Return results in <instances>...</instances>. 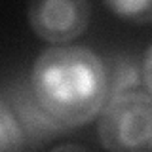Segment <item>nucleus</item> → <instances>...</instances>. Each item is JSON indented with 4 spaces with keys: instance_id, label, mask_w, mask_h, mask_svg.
Masks as SVG:
<instances>
[{
    "instance_id": "1",
    "label": "nucleus",
    "mask_w": 152,
    "mask_h": 152,
    "mask_svg": "<svg viewBox=\"0 0 152 152\" xmlns=\"http://www.w3.org/2000/svg\"><path fill=\"white\" fill-rule=\"evenodd\" d=\"M31 88L38 104L65 131L99 116L107 101L104 61L84 46H51L36 57Z\"/></svg>"
},
{
    "instance_id": "2",
    "label": "nucleus",
    "mask_w": 152,
    "mask_h": 152,
    "mask_svg": "<svg viewBox=\"0 0 152 152\" xmlns=\"http://www.w3.org/2000/svg\"><path fill=\"white\" fill-rule=\"evenodd\" d=\"M97 135L112 152L152 150V95L137 88L110 97L99 112Z\"/></svg>"
},
{
    "instance_id": "3",
    "label": "nucleus",
    "mask_w": 152,
    "mask_h": 152,
    "mask_svg": "<svg viewBox=\"0 0 152 152\" xmlns=\"http://www.w3.org/2000/svg\"><path fill=\"white\" fill-rule=\"evenodd\" d=\"M27 17L40 40L63 46L86 32L91 10L88 0H31Z\"/></svg>"
},
{
    "instance_id": "4",
    "label": "nucleus",
    "mask_w": 152,
    "mask_h": 152,
    "mask_svg": "<svg viewBox=\"0 0 152 152\" xmlns=\"http://www.w3.org/2000/svg\"><path fill=\"white\" fill-rule=\"evenodd\" d=\"M10 108L13 110L19 126L23 129L27 146H40L42 142L53 139L55 135L65 133L63 127L59 124H55L44 112V108L38 104L34 93H32L31 82H28V86H21L13 91Z\"/></svg>"
},
{
    "instance_id": "5",
    "label": "nucleus",
    "mask_w": 152,
    "mask_h": 152,
    "mask_svg": "<svg viewBox=\"0 0 152 152\" xmlns=\"http://www.w3.org/2000/svg\"><path fill=\"white\" fill-rule=\"evenodd\" d=\"M103 61H104V72H107V101L118 93L137 89L142 86L141 65L133 57L120 53Z\"/></svg>"
},
{
    "instance_id": "6",
    "label": "nucleus",
    "mask_w": 152,
    "mask_h": 152,
    "mask_svg": "<svg viewBox=\"0 0 152 152\" xmlns=\"http://www.w3.org/2000/svg\"><path fill=\"white\" fill-rule=\"evenodd\" d=\"M103 6L122 21L133 25L152 23V0H101Z\"/></svg>"
},
{
    "instance_id": "7",
    "label": "nucleus",
    "mask_w": 152,
    "mask_h": 152,
    "mask_svg": "<svg viewBox=\"0 0 152 152\" xmlns=\"http://www.w3.org/2000/svg\"><path fill=\"white\" fill-rule=\"evenodd\" d=\"M23 148H27V141L21 126H19L13 110L10 108V104H4L0 101V152Z\"/></svg>"
},
{
    "instance_id": "8",
    "label": "nucleus",
    "mask_w": 152,
    "mask_h": 152,
    "mask_svg": "<svg viewBox=\"0 0 152 152\" xmlns=\"http://www.w3.org/2000/svg\"><path fill=\"white\" fill-rule=\"evenodd\" d=\"M141 72H142V86H145V89L152 95V42H150V46L146 48L145 55H142Z\"/></svg>"
}]
</instances>
